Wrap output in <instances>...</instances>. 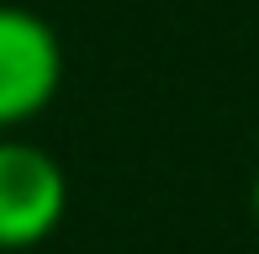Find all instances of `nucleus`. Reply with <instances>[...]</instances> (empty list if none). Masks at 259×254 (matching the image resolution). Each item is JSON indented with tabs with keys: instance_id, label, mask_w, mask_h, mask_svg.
<instances>
[{
	"instance_id": "1",
	"label": "nucleus",
	"mask_w": 259,
	"mask_h": 254,
	"mask_svg": "<svg viewBox=\"0 0 259 254\" xmlns=\"http://www.w3.org/2000/svg\"><path fill=\"white\" fill-rule=\"evenodd\" d=\"M69 217V175L42 143L0 133V254L42 249Z\"/></svg>"
},
{
	"instance_id": "2",
	"label": "nucleus",
	"mask_w": 259,
	"mask_h": 254,
	"mask_svg": "<svg viewBox=\"0 0 259 254\" xmlns=\"http://www.w3.org/2000/svg\"><path fill=\"white\" fill-rule=\"evenodd\" d=\"M64 90V43L37 11L0 0V133H21Z\"/></svg>"
},
{
	"instance_id": "3",
	"label": "nucleus",
	"mask_w": 259,
	"mask_h": 254,
	"mask_svg": "<svg viewBox=\"0 0 259 254\" xmlns=\"http://www.w3.org/2000/svg\"><path fill=\"white\" fill-rule=\"evenodd\" d=\"M249 212H254V223H259V164H254V175H249Z\"/></svg>"
}]
</instances>
